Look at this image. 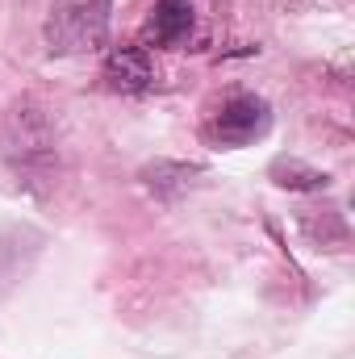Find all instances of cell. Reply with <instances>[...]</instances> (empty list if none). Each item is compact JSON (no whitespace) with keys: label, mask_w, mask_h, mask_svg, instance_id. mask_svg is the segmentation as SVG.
I'll use <instances>...</instances> for the list:
<instances>
[{"label":"cell","mask_w":355,"mask_h":359,"mask_svg":"<svg viewBox=\"0 0 355 359\" xmlns=\"http://www.w3.org/2000/svg\"><path fill=\"white\" fill-rule=\"evenodd\" d=\"M4 159L13 168V176L21 184H55L59 172V138H55V121L51 113L21 96L13 100L8 117H4Z\"/></svg>","instance_id":"cell-1"},{"label":"cell","mask_w":355,"mask_h":359,"mask_svg":"<svg viewBox=\"0 0 355 359\" xmlns=\"http://www.w3.org/2000/svg\"><path fill=\"white\" fill-rule=\"evenodd\" d=\"M109 42V0H67L46 21L51 55H88Z\"/></svg>","instance_id":"cell-2"},{"label":"cell","mask_w":355,"mask_h":359,"mask_svg":"<svg viewBox=\"0 0 355 359\" xmlns=\"http://www.w3.org/2000/svg\"><path fill=\"white\" fill-rule=\"evenodd\" d=\"M267 126H272V109H267V100L264 96L243 92V96H230V100L213 113V121H209V138H213L217 147H226V151H239V147L264 138Z\"/></svg>","instance_id":"cell-3"},{"label":"cell","mask_w":355,"mask_h":359,"mask_svg":"<svg viewBox=\"0 0 355 359\" xmlns=\"http://www.w3.org/2000/svg\"><path fill=\"white\" fill-rule=\"evenodd\" d=\"M42 247H46V234L34 230V226H8V230H0V301L34 271Z\"/></svg>","instance_id":"cell-4"},{"label":"cell","mask_w":355,"mask_h":359,"mask_svg":"<svg viewBox=\"0 0 355 359\" xmlns=\"http://www.w3.org/2000/svg\"><path fill=\"white\" fill-rule=\"evenodd\" d=\"M105 80L117 92H147L159 80V72H155V59L142 46H113L105 55Z\"/></svg>","instance_id":"cell-5"},{"label":"cell","mask_w":355,"mask_h":359,"mask_svg":"<svg viewBox=\"0 0 355 359\" xmlns=\"http://www.w3.org/2000/svg\"><path fill=\"white\" fill-rule=\"evenodd\" d=\"M201 176H205V168H201V163H184V159H155V163H147V168L138 172L142 188H147L151 196H159V201L184 196Z\"/></svg>","instance_id":"cell-6"},{"label":"cell","mask_w":355,"mask_h":359,"mask_svg":"<svg viewBox=\"0 0 355 359\" xmlns=\"http://www.w3.org/2000/svg\"><path fill=\"white\" fill-rule=\"evenodd\" d=\"M267 180L276 188H288V192H326L330 188V176L318 172L314 163L297 159V155H276L272 168H267Z\"/></svg>","instance_id":"cell-7"},{"label":"cell","mask_w":355,"mask_h":359,"mask_svg":"<svg viewBox=\"0 0 355 359\" xmlns=\"http://www.w3.org/2000/svg\"><path fill=\"white\" fill-rule=\"evenodd\" d=\"M151 34H155L159 46H184L188 34H192V4L188 0H159Z\"/></svg>","instance_id":"cell-8"}]
</instances>
